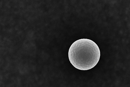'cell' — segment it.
I'll list each match as a JSON object with an SVG mask.
<instances>
[{
    "mask_svg": "<svg viewBox=\"0 0 130 87\" xmlns=\"http://www.w3.org/2000/svg\"><path fill=\"white\" fill-rule=\"evenodd\" d=\"M101 51L97 44L90 39H81L74 42L68 51V58L74 68L88 70L95 66L99 61Z\"/></svg>",
    "mask_w": 130,
    "mask_h": 87,
    "instance_id": "cell-1",
    "label": "cell"
}]
</instances>
